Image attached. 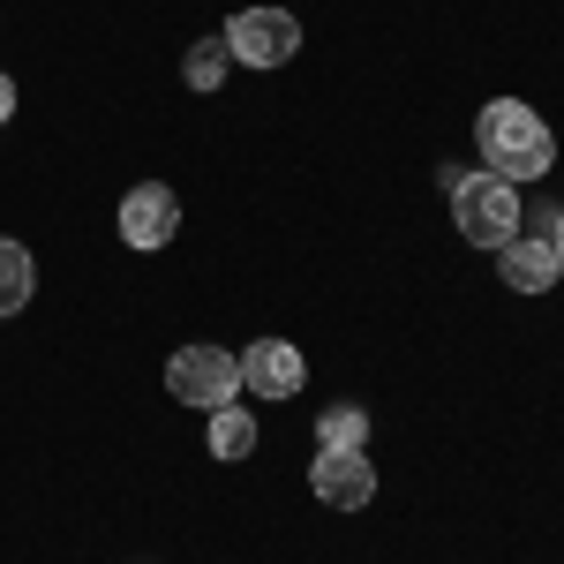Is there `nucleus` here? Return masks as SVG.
<instances>
[{
	"mask_svg": "<svg viewBox=\"0 0 564 564\" xmlns=\"http://www.w3.org/2000/svg\"><path fill=\"white\" fill-rule=\"evenodd\" d=\"M481 166L497 181H542L550 166H557V135H550V121L534 113V106H520V98H489L481 106Z\"/></svg>",
	"mask_w": 564,
	"mask_h": 564,
	"instance_id": "obj_1",
	"label": "nucleus"
},
{
	"mask_svg": "<svg viewBox=\"0 0 564 564\" xmlns=\"http://www.w3.org/2000/svg\"><path fill=\"white\" fill-rule=\"evenodd\" d=\"M452 218H459V234L475 241V249H505L512 234H520V188L497 174H467L452 188Z\"/></svg>",
	"mask_w": 564,
	"mask_h": 564,
	"instance_id": "obj_2",
	"label": "nucleus"
},
{
	"mask_svg": "<svg viewBox=\"0 0 564 564\" xmlns=\"http://www.w3.org/2000/svg\"><path fill=\"white\" fill-rule=\"evenodd\" d=\"M166 391H174L181 406L218 414V406H234V399H241V361H234L226 347H181L174 361H166Z\"/></svg>",
	"mask_w": 564,
	"mask_h": 564,
	"instance_id": "obj_3",
	"label": "nucleus"
},
{
	"mask_svg": "<svg viewBox=\"0 0 564 564\" xmlns=\"http://www.w3.org/2000/svg\"><path fill=\"white\" fill-rule=\"evenodd\" d=\"M218 39H226V53H234L241 68H286V61L302 53V23H294L286 8H241Z\"/></svg>",
	"mask_w": 564,
	"mask_h": 564,
	"instance_id": "obj_4",
	"label": "nucleus"
},
{
	"mask_svg": "<svg viewBox=\"0 0 564 564\" xmlns=\"http://www.w3.org/2000/svg\"><path fill=\"white\" fill-rule=\"evenodd\" d=\"M121 241L129 249H166L174 241V226H181V196L166 188V181H135L129 196H121Z\"/></svg>",
	"mask_w": 564,
	"mask_h": 564,
	"instance_id": "obj_5",
	"label": "nucleus"
},
{
	"mask_svg": "<svg viewBox=\"0 0 564 564\" xmlns=\"http://www.w3.org/2000/svg\"><path fill=\"white\" fill-rule=\"evenodd\" d=\"M308 489H316V505H332V512H361V505L377 497V467H369V452H316Z\"/></svg>",
	"mask_w": 564,
	"mask_h": 564,
	"instance_id": "obj_6",
	"label": "nucleus"
},
{
	"mask_svg": "<svg viewBox=\"0 0 564 564\" xmlns=\"http://www.w3.org/2000/svg\"><path fill=\"white\" fill-rule=\"evenodd\" d=\"M308 377V361L294 339H257V347H241V391H257V399H294Z\"/></svg>",
	"mask_w": 564,
	"mask_h": 564,
	"instance_id": "obj_7",
	"label": "nucleus"
},
{
	"mask_svg": "<svg viewBox=\"0 0 564 564\" xmlns=\"http://www.w3.org/2000/svg\"><path fill=\"white\" fill-rule=\"evenodd\" d=\"M557 271H564V257H557L550 234H512V241L497 249V279H505L512 294H550Z\"/></svg>",
	"mask_w": 564,
	"mask_h": 564,
	"instance_id": "obj_8",
	"label": "nucleus"
},
{
	"mask_svg": "<svg viewBox=\"0 0 564 564\" xmlns=\"http://www.w3.org/2000/svg\"><path fill=\"white\" fill-rule=\"evenodd\" d=\"M316 452H369V414L339 399V406H324L316 414Z\"/></svg>",
	"mask_w": 564,
	"mask_h": 564,
	"instance_id": "obj_9",
	"label": "nucleus"
},
{
	"mask_svg": "<svg viewBox=\"0 0 564 564\" xmlns=\"http://www.w3.org/2000/svg\"><path fill=\"white\" fill-rule=\"evenodd\" d=\"M31 286H39V263L23 241H0V316H15V308L31 302Z\"/></svg>",
	"mask_w": 564,
	"mask_h": 564,
	"instance_id": "obj_10",
	"label": "nucleus"
},
{
	"mask_svg": "<svg viewBox=\"0 0 564 564\" xmlns=\"http://www.w3.org/2000/svg\"><path fill=\"white\" fill-rule=\"evenodd\" d=\"M257 452V422L241 406H218L212 414V459H249Z\"/></svg>",
	"mask_w": 564,
	"mask_h": 564,
	"instance_id": "obj_11",
	"label": "nucleus"
},
{
	"mask_svg": "<svg viewBox=\"0 0 564 564\" xmlns=\"http://www.w3.org/2000/svg\"><path fill=\"white\" fill-rule=\"evenodd\" d=\"M226 68H234V53H226V39L188 45V61H181V76H188V90H218V84H226Z\"/></svg>",
	"mask_w": 564,
	"mask_h": 564,
	"instance_id": "obj_12",
	"label": "nucleus"
},
{
	"mask_svg": "<svg viewBox=\"0 0 564 564\" xmlns=\"http://www.w3.org/2000/svg\"><path fill=\"white\" fill-rule=\"evenodd\" d=\"M8 113H15V84L0 76V129H8Z\"/></svg>",
	"mask_w": 564,
	"mask_h": 564,
	"instance_id": "obj_13",
	"label": "nucleus"
},
{
	"mask_svg": "<svg viewBox=\"0 0 564 564\" xmlns=\"http://www.w3.org/2000/svg\"><path fill=\"white\" fill-rule=\"evenodd\" d=\"M550 241H557V257H564V204L550 212Z\"/></svg>",
	"mask_w": 564,
	"mask_h": 564,
	"instance_id": "obj_14",
	"label": "nucleus"
}]
</instances>
